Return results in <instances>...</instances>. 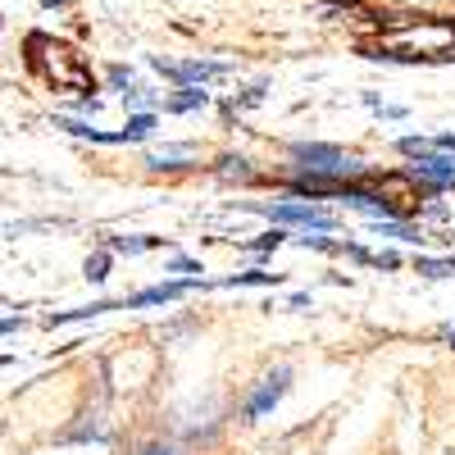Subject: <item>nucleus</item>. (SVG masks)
I'll return each instance as SVG.
<instances>
[{"label":"nucleus","mask_w":455,"mask_h":455,"mask_svg":"<svg viewBox=\"0 0 455 455\" xmlns=\"http://www.w3.org/2000/svg\"><path fill=\"white\" fill-rule=\"evenodd\" d=\"M451 341H455V328H451Z\"/></svg>","instance_id":"obj_21"},{"label":"nucleus","mask_w":455,"mask_h":455,"mask_svg":"<svg viewBox=\"0 0 455 455\" xmlns=\"http://www.w3.org/2000/svg\"><path fill=\"white\" fill-rule=\"evenodd\" d=\"M46 5H64V0H46Z\"/></svg>","instance_id":"obj_20"},{"label":"nucleus","mask_w":455,"mask_h":455,"mask_svg":"<svg viewBox=\"0 0 455 455\" xmlns=\"http://www.w3.org/2000/svg\"><path fill=\"white\" fill-rule=\"evenodd\" d=\"M160 237H109V251L114 255H141V251H156Z\"/></svg>","instance_id":"obj_9"},{"label":"nucleus","mask_w":455,"mask_h":455,"mask_svg":"<svg viewBox=\"0 0 455 455\" xmlns=\"http://www.w3.org/2000/svg\"><path fill=\"white\" fill-rule=\"evenodd\" d=\"M192 156V146H169L164 156H146V169H182L178 160Z\"/></svg>","instance_id":"obj_12"},{"label":"nucleus","mask_w":455,"mask_h":455,"mask_svg":"<svg viewBox=\"0 0 455 455\" xmlns=\"http://www.w3.org/2000/svg\"><path fill=\"white\" fill-rule=\"evenodd\" d=\"M164 78H173V83H187V87H205L210 78H223L228 73V64H214V60H187V64H164V60H150Z\"/></svg>","instance_id":"obj_4"},{"label":"nucleus","mask_w":455,"mask_h":455,"mask_svg":"<svg viewBox=\"0 0 455 455\" xmlns=\"http://www.w3.org/2000/svg\"><path fill=\"white\" fill-rule=\"evenodd\" d=\"M251 210H259L274 228H306V233H310V228H315V233H332V228H337V219L328 210H319L315 201H300V196L296 201H274V205H251Z\"/></svg>","instance_id":"obj_1"},{"label":"nucleus","mask_w":455,"mask_h":455,"mask_svg":"<svg viewBox=\"0 0 455 455\" xmlns=\"http://www.w3.org/2000/svg\"><path fill=\"white\" fill-rule=\"evenodd\" d=\"M287 387H291V369L287 364H278V369H269L259 378V383H251V392L242 396V424H259L264 414H269L283 396H287Z\"/></svg>","instance_id":"obj_2"},{"label":"nucleus","mask_w":455,"mask_h":455,"mask_svg":"<svg viewBox=\"0 0 455 455\" xmlns=\"http://www.w3.org/2000/svg\"><path fill=\"white\" fill-rule=\"evenodd\" d=\"M164 269H169V274H201V264H196V259H187V255H178V259L164 264Z\"/></svg>","instance_id":"obj_16"},{"label":"nucleus","mask_w":455,"mask_h":455,"mask_svg":"<svg viewBox=\"0 0 455 455\" xmlns=\"http://www.w3.org/2000/svg\"><path fill=\"white\" fill-rule=\"evenodd\" d=\"M109 269H114V255H109V251H96V255H87V264H83V278H87V283H105Z\"/></svg>","instance_id":"obj_10"},{"label":"nucleus","mask_w":455,"mask_h":455,"mask_svg":"<svg viewBox=\"0 0 455 455\" xmlns=\"http://www.w3.org/2000/svg\"><path fill=\"white\" fill-rule=\"evenodd\" d=\"M414 274H428V278H451V274H455V259H433V255H414Z\"/></svg>","instance_id":"obj_11"},{"label":"nucleus","mask_w":455,"mask_h":455,"mask_svg":"<svg viewBox=\"0 0 455 455\" xmlns=\"http://www.w3.org/2000/svg\"><path fill=\"white\" fill-rule=\"evenodd\" d=\"M287 242V228H269V233H259V242H246V251L251 255H269V251H278Z\"/></svg>","instance_id":"obj_14"},{"label":"nucleus","mask_w":455,"mask_h":455,"mask_svg":"<svg viewBox=\"0 0 455 455\" xmlns=\"http://www.w3.org/2000/svg\"><path fill=\"white\" fill-rule=\"evenodd\" d=\"M109 83L114 87H132V73L128 68H109Z\"/></svg>","instance_id":"obj_18"},{"label":"nucleus","mask_w":455,"mask_h":455,"mask_svg":"<svg viewBox=\"0 0 455 455\" xmlns=\"http://www.w3.org/2000/svg\"><path fill=\"white\" fill-rule=\"evenodd\" d=\"M137 455H182L173 442H146V446H137Z\"/></svg>","instance_id":"obj_15"},{"label":"nucleus","mask_w":455,"mask_h":455,"mask_svg":"<svg viewBox=\"0 0 455 455\" xmlns=\"http://www.w3.org/2000/svg\"><path fill=\"white\" fill-rule=\"evenodd\" d=\"M433 146H437V150H451V156H455V132H446V137H437Z\"/></svg>","instance_id":"obj_19"},{"label":"nucleus","mask_w":455,"mask_h":455,"mask_svg":"<svg viewBox=\"0 0 455 455\" xmlns=\"http://www.w3.org/2000/svg\"><path fill=\"white\" fill-rule=\"evenodd\" d=\"M373 228H378L383 237H396V242H414V246L424 242L419 228H414V223H401V219H373Z\"/></svg>","instance_id":"obj_6"},{"label":"nucleus","mask_w":455,"mask_h":455,"mask_svg":"<svg viewBox=\"0 0 455 455\" xmlns=\"http://www.w3.org/2000/svg\"><path fill=\"white\" fill-rule=\"evenodd\" d=\"M214 178H223V182H255L259 173H255V164L246 160V156H219V164H214Z\"/></svg>","instance_id":"obj_5"},{"label":"nucleus","mask_w":455,"mask_h":455,"mask_svg":"<svg viewBox=\"0 0 455 455\" xmlns=\"http://www.w3.org/2000/svg\"><path fill=\"white\" fill-rule=\"evenodd\" d=\"M373 264H378V269H396L401 255H392V251H378V255H373Z\"/></svg>","instance_id":"obj_17"},{"label":"nucleus","mask_w":455,"mask_h":455,"mask_svg":"<svg viewBox=\"0 0 455 455\" xmlns=\"http://www.w3.org/2000/svg\"><path fill=\"white\" fill-rule=\"evenodd\" d=\"M205 100H210V96H205L201 87H182L178 96H169V100H164V109H169V114H187V109H201Z\"/></svg>","instance_id":"obj_7"},{"label":"nucleus","mask_w":455,"mask_h":455,"mask_svg":"<svg viewBox=\"0 0 455 455\" xmlns=\"http://www.w3.org/2000/svg\"><path fill=\"white\" fill-rule=\"evenodd\" d=\"M150 132H156V114H150V109H141V114H132V119L124 124V141H146Z\"/></svg>","instance_id":"obj_8"},{"label":"nucleus","mask_w":455,"mask_h":455,"mask_svg":"<svg viewBox=\"0 0 455 455\" xmlns=\"http://www.w3.org/2000/svg\"><path fill=\"white\" fill-rule=\"evenodd\" d=\"M283 283L278 274H264V269H251V274H237V278H223V287H274Z\"/></svg>","instance_id":"obj_13"},{"label":"nucleus","mask_w":455,"mask_h":455,"mask_svg":"<svg viewBox=\"0 0 455 455\" xmlns=\"http://www.w3.org/2000/svg\"><path fill=\"white\" fill-rule=\"evenodd\" d=\"M405 173L419 187H428V192H451V187H455V156H451V150L428 146V150H419V156H410Z\"/></svg>","instance_id":"obj_3"}]
</instances>
